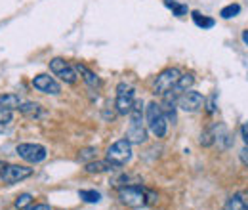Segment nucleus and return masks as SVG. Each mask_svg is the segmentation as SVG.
Segmentation results:
<instances>
[{"label":"nucleus","instance_id":"nucleus-6","mask_svg":"<svg viewBox=\"0 0 248 210\" xmlns=\"http://www.w3.org/2000/svg\"><path fill=\"white\" fill-rule=\"evenodd\" d=\"M16 153L19 155V159H23L29 164H38V162H42L48 157L46 147L38 145V144H19L16 147Z\"/></svg>","mask_w":248,"mask_h":210},{"label":"nucleus","instance_id":"nucleus-27","mask_svg":"<svg viewBox=\"0 0 248 210\" xmlns=\"http://www.w3.org/2000/svg\"><path fill=\"white\" fill-rule=\"evenodd\" d=\"M204 105H206V111H208L210 115H214V113H216V96H212L208 101L204 99Z\"/></svg>","mask_w":248,"mask_h":210},{"label":"nucleus","instance_id":"nucleus-26","mask_svg":"<svg viewBox=\"0 0 248 210\" xmlns=\"http://www.w3.org/2000/svg\"><path fill=\"white\" fill-rule=\"evenodd\" d=\"M93 157H95V149H93V147H86V149L80 151L78 161H82V162H90V161H93Z\"/></svg>","mask_w":248,"mask_h":210},{"label":"nucleus","instance_id":"nucleus-21","mask_svg":"<svg viewBox=\"0 0 248 210\" xmlns=\"http://www.w3.org/2000/svg\"><path fill=\"white\" fill-rule=\"evenodd\" d=\"M78 197H80L84 203H90V205H95V203L101 201V195H99V191H95V189H80V191H78Z\"/></svg>","mask_w":248,"mask_h":210},{"label":"nucleus","instance_id":"nucleus-24","mask_svg":"<svg viewBox=\"0 0 248 210\" xmlns=\"http://www.w3.org/2000/svg\"><path fill=\"white\" fill-rule=\"evenodd\" d=\"M31 203H32L31 195H29V193H21V195H17V197H16V203H14V205H16V209L23 210V209H27Z\"/></svg>","mask_w":248,"mask_h":210},{"label":"nucleus","instance_id":"nucleus-16","mask_svg":"<svg viewBox=\"0 0 248 210\" xmlns=\"http://www.w3.org/2000/svg\"><path fill=\"white\" fill-rule=\"evenodd\" d=\"M193 82H195V77H193L191 73H184V75L178 79V82H176V86H174L172 92H174L176 96H180V94H184L186 90H191Z\"/></svg>","mask_w":248,"mask_h":210},{"label":"nucleus","instance_id":"nucleus-10","mask_svg":"<svg viewBox=\"0 0 248 210\" xmlns=\"http://www.w3.org/2000/svg\"><path fill=\"white\" fill-rule=\"evenodd\" d=\"M32 86L38 92H42V94H48V96H60V94H62L60 82H58L54 77L46 75V73L32 77Z\"/></svg>","mask_w":248,"mask_h":210},{"label":"nucleus","instance_id":"nucleus-2","mask_svg":"<svg viewBox=\"0 0 248 210\" xmlns=\"http://www.w3.org/2000/svg\"><path fill=\"white\" fill-rule=\"evenodd\" d=\"M119 199L121 203L130 209H140L147 205V189L141 185H128L119 189Z\"/></svg>","mask_w":248,"mask_h":210},{"label":"nucleus","instance_id":"nucleus-19","mask_svg":"<svg viewBox=\"0 0 248 210\" xmlns=\"http://www.w3.org/2000/svg\"><path fill=\"white\" fill-rule=\"evenodd\" d=\"M143 115H145V107H143V101L141 99H136L132 111H130V124H141L143 122Z\"/></svg>","mask_w":248,"mask_h":210},{"label":"nucleus","instance_id":"nucleus-20","mask_svg":"<svg viewBox=\"0 0 248 210\" xmlns=\"http://www.w3.org/2000/svg\"><path fill=\"white\" fill-rule=\"evenodd\" d=\"M191 17H193L195 25H197V27H201V29H212V27H214V23H216L212 17H206V16H202L201 12H193V14H191Z\"/></svg>","mask_w":248,"mask_h":210},{"label":"nucleus","instance_id":"nucleus-18","mask_svg":"<svg viewBox=\"0 0 248 210\" xmlns=\"http://www.w3.org/2000/svg\"><path fill=\"white\" fill-rule=\"evenodd\" d=\"M216 142H217V126L212 124V126H208V128L201 134V145H202V147H210V145H214Z\"/></svg>","mask_w":248,"mask_h":210},{"label":"nucleus","instance_id":"nucleus-22","mask_svg":"<svg viewBox=\"0 0 248 210\" xmlns=\"http://www.w3.org/2000/svg\"><path fill=\"white\" fill-rule=\"evenodd\" d=\"M239 14H241V6H239V4H227V6H223V8H221V12H219V16H221L223 19L237 17Z\"/></svg>","mask_w":248,"mask_h":210},{"label":"nucleus","instance_id":"nucleus-12","mask_svg":"<svg viewBox=\"0 0 248 210\" xmlns=\"http://www.w3.org/2000/svg\"><path fill=\"white\" fill-rule=\"evenodd\" d=\"M225 210H248V191H239L231 195L225 203Z\"/></svg>","mask_w":248,"mask_h":210},{"label":"nucleus","instance_id":"nucleus-7","mask_svg":"<svg viewBox=\"0 0 248 210\" xmlns=\"http://www.w3.org/2000/svg\"><path fill=\"white\" fill-rule=\"evenodd\" d=\"M180 77H182V73H180V69H176V67H168V69L160 71L155 79L156 94L162 96V94H166V92L174 90V86H176V82H178Z\"/></svg>","mask_w":248,"mask_h":210},{"label":"nucleus","instance_id":"nucleus-3","mask_svg":"<svg viewBox=\"0 0 248 210\" xmlns=\"http://www.w3.org/2000/svg\"><path fill=\"white\" fill-rule=\"evenodd\" d=\"M136 103V90L134 86L121 82L117 86V97H115V109L119 115H130L132 107Z\"/></svg>","mask_w":248,"mask_h":210},{"label":"nucleus","instance_id":"nucleus-9","mask_svg":"<svg viewBox=\"0 0 248 210\" xmlns=\"http://www.w3.org/2000/svg\"><path fill=\"white\" fill-rule=\"evenodd\" d=\"M178 107L186 113H197L199 109L204 107V97L201 92L186 90L184 94L178 96Z\"/></svg>","mask_w":248,"mask_h":210},{"label":"nucleus","instance_id":"nucleus-5","mask_svg":"<svg viewBox=\"0 0 248 210\" xmlns=\"http://www.w3.org/2000/svg\"><path fill=\"white\" fill-rule=\"evenodd\" d=\"M50 71H52L54 77H60L65 84H75L77 79H78V73H77L75 65H71L63 58H54L50 61Z\"/></svg>","mask_w":248,"mask_h":210},{"label":"nucleus","instance_id":"nucleus-30","mask_svg":"<svg viewBox=\"0 0 248 210\" xmlns=\"http://www.w3.org/2000/svg\"><path fill=\"white\" fill-rule=\"evenodd\" d=\"M241 161H243L245 164H248V145L243 151H241Z\"/></svg>","mask_w":248,"mask_h":210},{"label":"nucleus","instance_id":"nucleus-11","mask_svg":"<svg viewBox=\"0 0 248 210\" xmlns=\"http://www.w3.org/2000/svg\"><path fill=\"white\" fill-rule=\"evenodd\" d=\"M126 140L134 145H141V144H145L147 142V128L143 126V122L141 124H130L128 126V130H126Z\"/></svg>","mask_w":248,"mask_h":210},{"label":"nucleus","instance_id":"nucleus-8","mask_svg":"<svg viewBox=\"0 0 248 210\" xmlns=\"http://www.w3.org/2000/svg\"><path fill=\"white\" fill-rule=\"evenodd\" d=\"M32 170L31 166H23V164H6L4 170L0 172V178L4 183L12 185V183H17V181H23L27 178L32 176Z\"/></svg>","mask_w":248,"mask_h":210},{"label":"nucleus","instance_id":"nucleus-23","mask_svg":"<svg viewBox=\"0 0 248 210\" xmlns=\"http://www.w3.org/2000/svg\"><path fill=\"white\" fill-rule=\"evenodd\" d=\"M164 4L174 12V16H178V17H182V16H186L187 14V6L186 4H178L176 0H164Z\"/></svg>","mask_w":248,"mask_h":210},{"label":"nucleus","instance_id":"nucleus-28","mask_svg":"<svg viewBox=\"0 0 248 210\" xmlns=\"http://www.w3.org/2000/svg\"><path fill=\"white\" fill-rule=\"evenodd\" d=\"M23 210H52L50 209V205H46V203H31L27 209Z\"/></svg>","mask_w":248,"mask_h":210},{"label":"nucleus","instance_id":"nucleus-13","mask_svg":"<svg viewBox=\"0 0 248 210\" xmlns=\"http://www.w3.org/2000/svg\"><path fill=\"white\" fill-rule=\"evenodd\" d=\"M115 168H119V166H115L111 161L105 159V161H90V162H86L84 172H88V174H101V172H111Z\"/></svg>","mask_w":248,"mask_h":210},{"label":"nucleus","instance_id":"nucleus-29","mask_svg":"<svg viewBox=\"0 0 248 210\" xmlns=\"http://www.w3.org/2000/svg\"><path fill=\"white\" fill-rule=\"evenodd\" d=\"M241 134H243V140H245V144L248 145V122L243 124V128H241Z\"/></svg>","mask_w":248,"mask_h":210},{"label":"nucleus","instance_id":"nucleus-17","mask_svg":"<svg viewBox=\"0 0 248 210\" xmlns=\"http://www.w3.org/2000/svg\"><path fill=\"white\" fill-rule=\"evenodd\" d=\"M19 113L25 115V117H29V119H38L42 115V107L38 103H34V101H27V103H21L19 105Z\"/></svg>","mask_w":248,"mask_h":210},{"label":"nucleus","instance_id":"nucleus-4","mask_svg":"<svg viewBox=\"0 0 248 210\" xmlns=\"http://www.w3.org/2000/svg\"><path fill=\"white\" fill-rule=\"evenodd\" d=\"M105 159L111 161L115 166H124L132 159V144L126 138L115 142V144H111L109 149H107V157Z\"/></svg>","mask_w":248,"mask_h":210},{"label":"nucleus","instance_id":"nucleus-32","mask_svg":"<svg viewBox=\"0 0 248 210\" xmlns=\"http://www.w3.org/2000/svg\"><path fill=\"white\" fill-rule=\"evenodd\" d=\"M4 166H6V164H4V161H0V172L4 170Z\"/></svg>","mask_w":248,"mask_h":210},{"label":"nucleus","instance_id":"nucleus-14","mask_svg":"<svg viewBox=\"0 0 248 210\" xmlns=\"http://www.w3.org/2000/svg\"><path fill=\"white\" fill-rule=\"evenodd\" d=\"M75 69H77V73L82 77V81L90 86V88H93V86H99V79H97V75L93 73V71H90L86 65H82V63H77L75 65Z\"/></svg>","mask_w":248,"mask_h":210},{"label":"nucleus","instance_id":"nucleus-15","mask_svg":"<svg viewBox=\"0 0 248 210\" xmlns=\"http://www.w3.org/2000/svg\"><path fill=\"white\" fill-rule=\"evenodd\" d=\"M19 105H21V97L17 94H12V92L0 94V107L14 111V109H19Z\"/></svg>","mask_w":248,"mask_h":210},{"label":"nucleus","instance_id":"nucleus-31","mask_svg":"<svg viewBox=\"0 0 248 210\" xmlns=\"http://www.w3.org/2000/svg\"><path fill=\"white\" fill-rule=\"evenodd\" d=\"M241 38H243V42H245V46H248V29L243 31V34H241Z\"/></svg>","mask_w":248,"mask_h":210},{"label":"nucleus","instance_id":"nucleus-1","mask_svg":"<svg viewBox=\"0 0 248 210\" xmlns=\"http://www.w3.org/2000/svg\"><path fill=\"white\" fill-rule=\"evenodd\" d=\"M145 120H147V130L155 136V138H164L168 132V119L160 107V103L151 101L145 107Z\"/></svg>","mask_w":248,"mask_h":210},{"label":"nucleus","instance_id":"nucleus-25","mask_svg":"<svg viewBox=\"0 0 248 210\" xmlns=\"http://www.w3.org/2000/svg\"><path fill=\"white\" fill-rule=\"evenodd\" d=\"M12 120H14V113L10 109L0 107V126H8V124H12Z\"/></svg>","mask_w":248,"mask_h":210}]
</instances>
